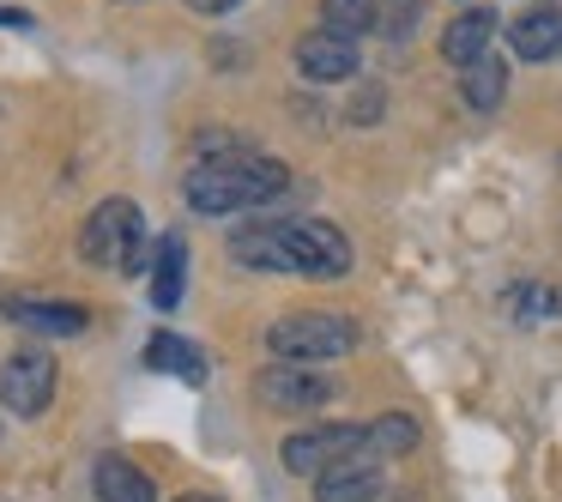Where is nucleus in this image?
I'll list each match as a JSON object with an SVG mask.
<instances>
[{
	"mask_svg": "<svg viewBox=\"0 0 562 502\" xmlns=\"http://www.w3.org/2000/svg\"><path fill=\"white\" fill-rule=\"evenodd\" d=\"M284 164L279 158H255V152H224V158H200L188 170L182 194L200 219H236V212L267 207L272 194H284Z\"/></svg>",
	"mask_w": 562,
	"mask_h": 502,
	"instance_id": "1",
	"label": "nucleus"
},
{
	"mask_svg": "<svg viewBox=\"0 0 562 502\" xmlns=\"http://www.w3.org/2000/svg\"><path fill=\"white\" fill-rule=\"evenodd\" d=\"M357 321L339 315V309H296V315H279L267 327V352L284 357V364H333V357L357 352Z\"/></svg>",
	"mask_w": 562,
	"mask_h": 502,
	"instance_id": "2",
	"label": "nucleus"
},
{
	"mask_svg": "<svg viewBox=\"0 0 562 502\" xmlns=\"http://www.w3.org/2000/svg\"><path fill=\"white\" fill-rule=\"evenodd\" d=\"M79 255L103 272H146V219L134 200H103L79 231Z\"/></svg>",
	"mask_w": 562,
	"mask_h": 502,
	"instance_id": "3",
	"label": "nucleus"
},
{
	"mask_svg": "<svg viewBox=\"0 0 562 502\" xmlns=\"http://www.w3.org/2000/svg\"><path fill=\"white\" fill-rule=\"evenodd\" d=\"M279 236L284 272H303V279H345L351 272V243H345L339 224L327 219H272Z\"/></svg>",
	"mask_w": 562,
	"mask_h": 502,
	"instance_id": "4",
	"label": "nucleus"
},
{
	"mask_svg": "<svg viewBox=\"0 0 562 502\" xmlns=\"http://www.w3.org/2000/svg\"><path fill=\"white\" fill-rule=\"evenodd\" d=\"M369 448V424H315V430H296V436H284V472L296 478H315L327 472V466L339 460H357V454Z\"/></svg>",
	"mask_w": 562,
	"mask_h": 502,
	"instance_id": "5",
	"label": "nucleus"
},
{
	"mask_svg": "<svg viewBox=\"0 0 562 502\" xmlns=\"http://www.w3.org/2000/svg\"><path fill=\"white\" fill-rule=\"evenodd\" d=\"M55 400V357L37 352V345H25V352H13L7 364H0V405L19 417H43Z\"/></svg>",
	"mask_w": 562,
	"mask_h": 502,
	"instance_id": "6",
	"label": "nucleus"
},
{
	"mask_svg": "<svg viewBox=\"0 0 562 502\" xmlns=\"http://www.w3.org/2000/svg\"><path fill=\"white\" fill-rule=\"evenodd\" d=\"M255 393L272 405V412H315V405H327L339 388H333L327 369H315V364H284V357H279V364H267V369L255 376Z\"/></svg>",
	"mask_w": 562,
	"mask_h": 502,
	"instance_id": "7",
	"label": "nucleus"
},
{
	"mask_svg": "<svg viewBox=\"0 0 562 502\" xmlns=\"http://www.w3.org/2000/svg\"><path fill=\"white\" fill-rule=\"evenodd\" d=\"M296 74L308 86H345V79H357V43L315 25L308 37H296Z\"/></svg>",
	"mask_w": 562,
	"mask_h": 502,
	"instance_id": "8",
	"label": "nucleus"
},
{
	"mask_svg": "<svg viewBox=\"0 0 562 502\" xmlns=\"http://www.w3.org/2000/svg\"><path fill=\"white\" fill-rule=\"evenodd\" d=\"M375 497H381V460H369V454L315 472V502H375Z\"/></svg>",
	"mask_w": 562,
	"mask_h": 502,
	"instance_id": "9",
	"label": "nucleus"
},
{
	"mask_svg": "<svg viewBox=\"0 0 562 502\" xmlns=\"http://www.w3.org/2000/svg\"><path fill=\"white\" fill-rule=\"evenodd\" d=\"M490 37H496V13H490V7H465V13H453L448 25H441V55H448L453 67H472Z\"/></svg>",
	"mask_w": 562,
	"mask_h": 502,
	"instance_id": "10",
	"label": "nucleus"
},
{
	"mask_svg": "<svg viewBox=\"0 0 562 502\" xmlns=\"http://www.w3.org/2000/svg\"><path fill=\"white\" fill-rule=\"evenodd\" d=\"M91 490H98V502H158V484L122 454H103L91 466Z\"/></svg>",
	"mask_w": 562,
	"mask_h": 502,
	"instance_id": "11",
	"label": "nucleus"
},
{
	"mask_svg": "<svg viewBox=\"0 0 562 502\" xmlns=\"http://www.w3.org/2000/svg\"><path fill=\"white\" fill-rule=\"evenodd\" d=\"M508 43L520 62H550V55H562V13L557 7H532V13H520L508 25Z\"/></svg>",
	"mask_w": 562,
	"mask_h": 502,
	"instance_id": "12",
	"label": "nucleus"
},
{
	"mask_svg": "<svg viewBox=\"0 0 562 502\" xmlns=\"http://www.w3.org/2000/svg\"><path fill=\"white\" fill-rule=\"evenodd\" d=\"M182 279H188V243L182 236H164L158 260H151V303H158L164 315L182 303Z\"/></svg>",
	"mask_w": 562,
	"mask_h": 502,
	"instance_id": "13",
	"label": "nucleus"
},
{
	"mask_svg": "<svg viewBox=\"0 0 562 502\" xmlns=\"http://www.w3.org/2000/svg\"><path fill=\"white\" fill-rule=\"evenodd\" d=\"M502 91H508V67H502L496 55H477V62L460 74V98H465V110H477V115L496 110Z\"/></svg>",
	"mask_w": 562,
	"mask_h": 502,
	"instance_id": "14",
	"label": "nucleus"
},
{
	"mask_svg": "<svg viewBox=\"0 0 562 502\" xmlns=\"http://www.w3.org/2000/svg\"><path fill=\"white\" fill-rule=\"evenodd\" d=\"M13 321L31 327V333H49V339H74V333H86L91 315L79 303H19Z\"/></svg>",
	"mask_w": 562,
	"mask_h": 502,
	"instance_id": "15",
	"label": "nucleus"
},
{
	"mask_svg": "<svg viewBox=\"0 0 562 502\" xmlns=\"http://www.w3.org/2000/svg\"><path fill=\"white\" fill-rule=\"evenodd\" d=\"M231 255L243 260V267H255V272H284V255H279V236H272V219L243 224V231L231 236Z\"/></svg>",
	"mask_w": 562,
	"mask_h": 502,
	"instance_id": "16",
	"label": "nucleus"
},
{
	"mask_svg": "<svg viewBox=\"0 0 562 502\" xmlns=\"http://www.w3.org/2000/svg\"><path fill=\"white\" fill-rule=\"evenodd\" d=\"M146 364L164 369V376H182V381H206V364H200V352H194L188 339H176V333H151Z\"/></svg>",
	"mask_w": 562,
	"mask_h": 502,
	"instance_id": "17",
	"label": "nucleus"
},
{
	"mask_svg": "<svg viewBox=\"0 0 562 502\" xmlns=\"http://www.w3.org/2000/svg\"><path fill=\"white\" fill-rule=\"evenodd\" d=\"M417 448V417H405V412H381L375 424H369V460H400V454H412Z\"/></svg>",
	"mask_w": 562,
	"mask_h": 502,
	"instance_id": "18",
	"label": "nucleus"
},
{
	"mask_svg": "<svg viewBox=\"0 0 562 502\" xmlns=\"http://www.w3.org/2000/svg\"><path fill=\"white\" fill-rule=\"evenodd\" d=\"M375 0H321V31H333V37L357 43L375 31Z\"/></svg>",
	"mask_w": 562,
	"mask_h": 502,
	"instance_id": "19",
	"label": "nucleus"
},
{
	"mask_svg": "<svg viewBox=\"0 0 562 502\" xmlns=\"http://www.w3.org/2000/svg\"><path fill=\"white\" fill-rule=\"evenodd\" d=\"M508 309H526V321L557 315V291H538V285H520V291H508Z\"/></svg>",
	"mask_w": 562,
	"mask_h": 502,
	"instance_id": "20",
	"label": "nucleus"
},
{
	"mask_svg": "<svg viewBox=\"0 0 562 502\" xmlns=\"http://www.w3.org/2000/svg\"><path fill=\"white\" fill-rule=\"evenodd\" d=\"M351 115H357V122H375V115H381V91H357V103H351Z\"/></svg>",
	"mask_w": 562,
	"mask_h": 502,
	"instance_id": "21",
	"label": "nucleus"
},
{
	"mask_svg": "<svg viewBox=\"0 0 562 502\" xmlns=\"http://www.w3.org/2000/svg\"><path fill=\"white\" fill-rule=\"evenodd\" d=\"M188 7H194V13H206V19H218V13H231L236 0H188Z\"/></svg>",
	"mask_w": 562,
	"mask_h": 502,
	"instance_id": "22",
	"label": "nucleus"
},
{
	"mask_svg": "<svg viewBox=\"0 0 562 502\" xmlns=\"http://www.w3.org/2000/svg\"><path fill=\"white\" fill-rule=\"evenodd\" d=\"M0 25H7V31H25V25H31V13H13V7H0Z\"/></svg>",
	"mask_w": 562,
	"mask_h": 502,
	"instance_id": "23",
	"label": "nucleus"
},
{
	"mask_svg": "<svg viewBox=\"0 0 562 502\" xmlns=\"http://www.w3.org/2000/svg\"><path fill=\"white\" fill-rule=\"evenodd\" d=\"M176 502H218V497H206V490H188V497H176Z\"/></svg>",
	"mask_w": 562,
	"mask_h": 502,
	"instance_id": "24",
	"label": "nucleus"
}]
</instances>
